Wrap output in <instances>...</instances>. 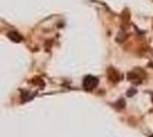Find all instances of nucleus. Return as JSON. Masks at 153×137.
Masks as SVG:
<instances>
[{
  "instance_id": "obj_1",
  "label": "nucleus",
  "mask_w": 153,
  "mask_h": 137,
  "mask_svg": "<svg viewBox=\"0 0 153 137\" xmlns=\"http://www.w3.org/2000/svg\"><path fill=\"white\" fill-rule=\"evenodd\" d=\"M97 84H98V79L93 76H87L83 79V87L86 89H93L97 86Z\"/></svg>"
},
{
  "instance_id": "obj_2",
  "label": "nucleus",
  "mask_w": 153,
  "mask_h": 137,
  "mask_svg": "<svg viewBox=\"0 0 153 137\" xmlns=\"http://www.w3.org/2000/svg\"><path fill=\"white\" fill-rule=\"evenodd\" d=\"M150 137H153V135H152V136H150Z\"/></svg>"
}]
</instances>
